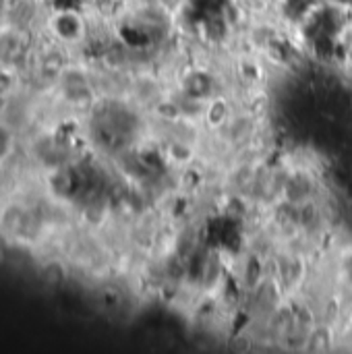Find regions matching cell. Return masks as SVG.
Listing matches in <instances>:
<instances>
[{"instance_id":"obj_1","label":"cell","mask_w":352,"mask_h":354,"mask_svg":"<svg viewBox=\"0 0 352 354\" xmlns=\"http://www.w3.org/2000/svg\"><path fill=\"white\" fill-rule=\"evenodd\" d=\"M41 230L39 216L21 201H10L0 209V232L8 241L31 243Z\"/></svg>"},{"instance_id":"obj_2","label":"cell","mask_w":352,"mask_h":354,"mask_svg":"<svg viewBox=\"0 0 352 354\" xmlns=\"http://www.w3.org/2000/svg\"><path fill=\"white\" fill-rule=\"evenodd\" d=\"M29 60V31L10 23L0 25V68L15 71Z\"/></svg>"},{"instance_id":"obj_4","label":"cell","mask_w":352,"mask_h":354,"mask_svg":"<svg viewBox=\"0 0 352 354\" xmlns=\"http://www.w3.org/2000/svg\"><path fill=\"white\" fill-rule=\"evenodd\" d=\"M15 149V133L12 129L0 120V164H4Z\"/></svg>"},{"instance_id":"obj_3","label":"cell","mask_w":352,"mask_h":354,"mask_svg":"<svg viewBox=\"0 0 352 354\" xmlns=\"http://www.w3.org/2000/svg\"><path fill=\"white\" fill-rule=\"evenodd\" d=\"M46 27L54 41L62 46H73L83 39L85 35V21L77 10H56L48 17Z\"/></svg>"},{"instance_id":"obj_5","label":"cell","mask_w":352,"mask_h":354,"mask_svg":"<svg viewBox=\"0 0 352 354\" xmlns=\"http://www.w3.org/2000/svg\"><path fill=\"white\" fill-rule=\"evenodd\" d=\"M37 2H44V0H37Z\"/></svg>"}]
</instances>
